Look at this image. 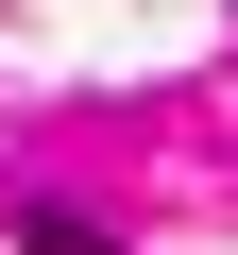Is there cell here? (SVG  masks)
<instances>
[{
    "mask_svg": "<svg viewBox=\"0 0 238 255\" xmlns=\"http://www.w3.org/2000/svg\"><path fill=\"white\" fill-rule=\"evenodd\" d=\"M34 255H119V238H102V221H34Z\"/></svg>",
    "mask_w": 238,
    "mask_h": 255,
    "instance_id": "6da1fadb",
    "label": "cell"
}]
</instances>
